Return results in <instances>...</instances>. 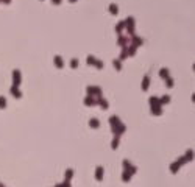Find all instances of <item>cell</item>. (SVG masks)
Here are the masks:
<instances>
[{
	"instance_id": "cell-11",
	"label": "cell",
	"mask_w": 195,
	"mask_h": 187,
	"mask_svg": "<svg viewBox=\"0 0 195 187\" xmlns=\"http://www.w3.org/2000/svg\"><path fill=\"white\" fill-rule=\"evenodd\" d=\"M114 66H116V67H117V70H119V69H120V62H119V61H114Z\"/></svg>"
},
{
	"instance_id": "cell-8",
	"label": "cell",
	"mask_w": 195,
	"mask_h": 187,
	"mask_svg": "<svg viewBox=\"0 0 195 187\" xmlns=\"http://www.w3.org/2000/svg\"><path fill=\"white\" fill-rule=\"evenodd\" d=\"M72 175H73V172H72V170H67V172H66V178H67V181L72 178Z\"/></svg>"
},
{
	"instance_id": "cell-1",
	"label": "cell",
	"mask_w": 195,
	"mask_h": 187,
	"mask_svg": "<svg viewBox=\"0 0 195 187\" xmlns=\"http://www.w3.org/2000/svg\"><path fill=\"white\" fill-rule=\"evenodd\" d=\"M13 76H14V84L16 86H17V84H19L20 83V73L17 70H14V73H13Z\"/></svg>"
},
{
	"instance_id": "cell-12",
	"label": "cell",
	"mask_w": 195,
	"mask_h": 187,
	"mask_svg": "<svg viewBox=\"0 0 195 187\" xmlns=\"http://www.w3.org/2000/svg\"><path fill=\"white\" fill-rule=\"evenodd\" d=\"M167 86H173V83H172V80H170V78H167Z\"/></svg>"
},
{
	"instance_id": "cell-5",
	"label": "cell",
	"mask_w": 195,
	"mask_h": 187,
	"mask_svg": "<svg viewBox=\"0 0 195 187\" xmlns=\"http://www.w3.org/2000/svg\"><path fill=\"white\" fill-rule=\"evenodd\" d=\"M178 167H180V164H178V162H176V164H173L172 167H170V168H172V173H176V172H178Z\"/></svg>"
},
{
	"instance_id": "cell-3",
	"label": "cell",
	"mask_w": 195,
	"mask_h": 187,
	"mask_svg": "<svg viewBox=\"0 0 195 187\" xmlns=\"http://www.w3.org/2000/svg\"><path fill=\"white\" fill-rule=\"evenodd\" d=\"M11 92H13V95H14V97H20V90H17V87H13L11 89Z\"/></svg>"
},
{
	"instance_id": "cell-2",
	"label": "cell",
	"mask_w": 195,
	"mask_h": 187,
	"mask_svg": "<svg viewBox=\"0 0 195 187\" xmlns=\"http://www.w3.org/2000/svg\"><path fill=\"white\" fill-rule=\"evenodd\" d=\"M101 176H103V167H98V168H97V173H95V178L100 181Z\"/></svg>"
},
{
	"instance_id": "cell-6",
	"label": "cell",
	"mask_w": 195,
	"mask_h": 187,
	"mask_svg": "<svg viewBox=\"0 0 195 187\" xmlns=\"http://www.w3.org/2000/svg\"><path fill=\"white\" fill-rule=\"evenodd\" d=\"M142 87H144V89H147V87H148V76H145V78H144V83H142Z\"/></svg>"
},
{
	"instance_id": "cell-9",
	"label": "cell",
	"mask_w": 195,
	"mask_h": 187,
	"mask_svg": "<svg viewBox=\"0 0 195 187\" xmlns=\"http://www.w3.org/2000/svg\"><path fill=\"white\" fill-rule=\"evenodd\" d=\"M91 126H95V128H97L98 126V125H100V123H98V120H91Z\"/></svg>"
},
{
	"instance_id": "cell-7",
	"label": "cell",
	"mask_w": 195,
	"mask_h": 187,
	"mask_svg": "<svg viewBox=\"0 0 195 187\" xmlns=\"http://www.w3.org/2000/svg\"><path fill=\"white\" fill-rule=\"evenodd\" d=\"M130 176H131L130 173H127V172H125L123 175H122V178H123V181H125V183H128V179H130Z\"/></svg>"
},
{
	"instance_id": "cell-4",
	"label": "cell",
	"mask_w": 195,
	"mask_h": 187,
	"mask_svg": "<svg viewBox=\"0 0 195 187\" xmlns=\"http://www.w3.org/2000/svg\"><path fill=\"white\" fill-rule=\"evenodd\" d=\"M55 64H58V67H63V61H61L59 56H56V58H55Z\"/></svg>"
},
{
	"instance_id": "cell-10",
	"label": "cell",
	"mask_w": 195,
	"mask_h": 187,
	"mask_svg": "<svg viewBox=\"0 0 195 187\" xmlns=\"http://www.w3.org/2000/svg\"><path fill=\"white\" fill-rule=\"evenodd\" d=\"M0 108H5V98L0 97Z\"/></svg>"
}]
</instances>
